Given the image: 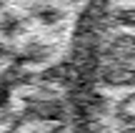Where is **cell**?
Returning <instances> with one entry per match:
<instances>
[{"instance_id":"1","label":"cell","mask_w":135,"mask_h":133,"mask_svg":"<svg viewBox=\"0 0 135 133\" xmlns=\"http://www.w3.org/2000/svg\"><path fill=\"white\" fill-rule=\"evenodd\" d=\"M95 78L108 88H135V68L130 63H113L108 60L105 65H98Z\"/></svg>"},{"instance_id":"2","label":"cell","mask_w":135,"mask_h":133,"mask_svg":"<svg viewBox=\"0 0 135 133\" xmlns=\"http://www.w3.org/2000/svg\"><path fill=\"white\" fill-rule=\"evenodd\" d=\"M103 55H105V60H113V63H133L135 60V35L133 33L113 35L103 48Z\"/></svg>"},{"instance_id":"3","label":"cell","mask_w":135,"mask_h":133,"mask_svg":"<svg viewBox=\"0 0 135 133\" xmlns=\"http://www.w3.org/2000/svg\"><path fill=\"white\" fill-rule=\"evenodd\" d=\"M53 48L50 45H43V43H28L23 48V53L15 55V63L18 65H25V63H45L50 58Z\"/></svg>"},{"instance_id":"4","label":"cell","mask_w":135,"mask_h":133,"mask_svg":"<svg viewBox=\"0 0 135 133\" xmlns=\"http://www.w3.org/2000/svg\"><path fill=\"white\" fill-rule=\"evenodd\" d=\"M115 118L120 121L123 126H135V93H128L125 98L118 100Z\"/></svg>"},{"instance_id":"5","label":"cell","mask_w":135,"mask_h":133,"mask_svg":"<svg viewBox=\"0 0 135 133\" xmlns=\"http://www.w3.org/2000/svg\"><path fill=\"white\" fill-rule=\"evenodd\" d=\"M33 18L40 20L43 25H58L60 20L65 18V13L55 5H35L33 8Z\"/></svg>"},{"instance_id":"6","label":"cell","mask_w":135,"mask_h":133,"mask_svg":"<svg viewBox=\"0 0 135 133\" xmlns=\"http://www.w3.org/2000/svg\"><path fill=\"white\" fill-rule=\"evenodd\" d=\"M23 25H25V20L20 18L18 13H10L8 10V13H3V18H0V33L13 38V35L23 33Z\"/></svg>"},{"instance_id":"7","label":"cell","mask_w":135,"mask_h":133,"mask_svg":"<svg viewBox=\"0 0 135 133\" xmlns=\"http://www.w3.org/2000/svg\"><path fill=\"white\" fill-rule=\"evenodd\" d=\"M113 25L135 30V8H120V10H115V13H113Z\"/></svg>"},{"instance_id":"8","label":"cell","mask_w":135,"mask_h":133,"mask_svg":"<svg viewBox=\"0 0 135 133\" xmlns=\"http://www.w3.org/2000/svg\"><path fill=\"white\" fill-rule=\"evenodd\" d=\"M120 133H135V126H125V128H123Z\"/></svg>"},{"instance_id":"9","label":"cell","mask_w":135,"mask_h":133,"mask_svg":"<svg viewBox=\"0 0 135 133\" xmlns=\"http://www.w3.org/2000/svg\"><path fill=\"white\" fill-rule=\"evenodd\" d=\"M5 55H8V48H5V45L0 43V58H5Z\"/></svg>"},{"instance_id":"10","label":"cell","mask_w":135,"mask_h":133,"mask_svg":"<svg viewBox=\"0 0 135 133\" xmlns=\"http://www.w3.org/2000/svg\"><path fill=\"white\" fill-rule=\"evenodd\" d=\"M3 3H5V0H0V8H3Z\"/></svg>"}]
</instances>
